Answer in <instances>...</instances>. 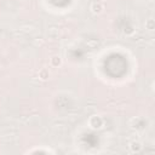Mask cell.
<instances>
[{"instance_id":"6da1fadb","label":"cell","mask_w":155,"mask_h":155,"mask_svg":"<svg viewBox=\"0 0 155 155\" xmlns=\"http://www.w3.org/2000/svg\"><path fill=\"white\" fill-rule=\"evenodd\" d=\"M131 148H132L133 151H139L140 148H142V145L139 143H133V145H131Z\"/></svg>"}]
</instances>
